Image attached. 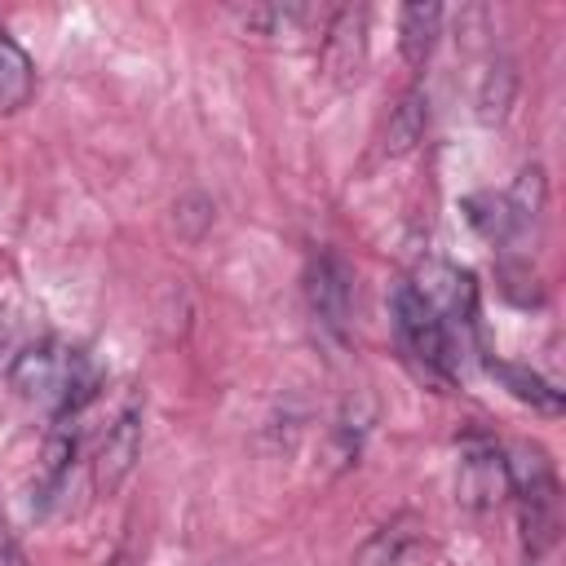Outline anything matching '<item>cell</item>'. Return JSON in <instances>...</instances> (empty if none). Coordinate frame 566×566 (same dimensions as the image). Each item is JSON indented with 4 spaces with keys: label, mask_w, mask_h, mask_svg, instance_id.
Masks as SVG:
<instances>
[{
    "label": "cell",
    "mask_w": 566,
    "mask_h": 566,
    "mask_svg": "<svg viewBox=\"0 0 566 566\" xmlns=\"http://www.w3.org/2000/svg\"><path fill=\"white\" fill-rule=\"evenodd\" d=\"M9 380H13V389L22 398H31V402H40V407H49L57 416L80 411L93 398V385H97V376H93L84 354L49 345V340L22 349L13 358V367H9Z\"/></svg>",
    "instance_id": "6da1fadb"
},
{
    "label": "cell",
    "mask_w": 566,
    "mask_h": 566,
    "mask_svg": "<svg viewBox=\"0 0 566 566\" xmlns=\"http://www.w3.org/2000/svg\"><path fill=\"white\" fill-rule=\"evenodd\" d=\"M394 327H398V340L407 345L411 358H420L429 371H442L451 376V327L438 318V310L411 287L402 283L394 292Z\"/></svg>",
    "instance_id": "7a4b0ae2"
},
{
    "label": "cell",
    "mask_w": 566,
    "mask_h": 566,
    "mask_svg": "<svg viewBox=\"0 0 566 566\" xmlns=\"http://www.w3.org/2000/svg\"><path fill=\"white\" fill-rule=\"evenodd\" d=\"M137 455H142V411L137 407H124L115 416V424L106 429L102 447H97V460H93V491L97 495H115L128 473L137 469Z\"/></svg>",
    "instance_id": "3957f363"
},
{
    "label": "cell",
    "mask_w": 566,
    "mask_h": 566,
    "mask_svg": "<svg viewBox=\"0 0 566 566\" xmlns=\"http://www.w3.org/2000/svg\"><path fill=\"white\" fill-rule=\"evenodd\" d=\"M349 292H354V279H349V265L336 256V252H318L305 270V296H310V310L314 318L327 327V332H345L349 323Z\"/></svg>",
    "instance_id": "277c9868"
},
{
    "label": "cell",
    "mask_w": 566,
    "mask_h": 566,
    "mask_svg": "<svg viewBox=\"0 0 566 566\" xmlns=\"http://www.w3.org/2000/svg\"><path fill=\"white\" fill-rule=\"evenodd\" d=\"M323 62L336 84H354L367 62V9H340L323 40Z\"/></svg>",
    "instance_id": "5b68a950"
},
{
    "label": "cell",
    "mask_w": 566,
    "mask_h": 566,
    "mask_svg": "<svg viewBox=\"0 0 566 566\" xmlns=\"http://www.w3.org/2000/svg\"><path fill=\"white\" fill-rule=\"evenodd\" d=\"M509 491V473H504V455L495 447H478L464 455L460 464V500L469 509H491L500 495Z\"/></svg>",
    "instance_id": "8992f818"
},
{
    "label": "cell",
    "mask_w": 566,
    "mask_h": 566,
    "mask_svg": "<svg viewBox=\"0 0 566 566\" xmlns=\"http://www.w3.org/2000/svg\"><path fill=\"white\" fill-rule=\"evenodd\" d=\"M416 539H420V517L398 513L363 539V548L354 553V566H402V557L416 548Z\"/></svg>",
    "instance_id": "52a82bcc"
},
{
    "label": "cell",
    "mask_w": 566,
    "mask_h": 566,
    "mask_svg": "<svg viewBox=\"0 0 566 566\" xmlns=\"http://www.w3.org/2000/svg\"><path fill=\"white\" fill-rule=\"evenodd\" d=\"M438 35H442V4H402V13H398V49H402V57L411 62V66H424V57L433 53V44H438Z\"/></svg>",
    "instance_id": "ba28073f"
},
{
    "label": "cell",
    "mask_w": 566,
    "mask_h": 566,
    "mask_svg": "<svg viewBox=\"0 0 566 566\" xmlns=\"http://www.w3.org/2000/svg\"><path fill=\"white\" fill-rule=\"evenodd\" d=\"M35 93V66L27 57V49L0 31V115H13L31 102Z\"/></svg>",
    "instance_id": "9c48e42d"
},
{
    "label": "cell",
    "mask_w": 566,
    "mask_h": 566,
    "mask_svg": "<svg viewBox=\"0 0 566 566\" xmlns=\"http://www.w3.org/2000/svg\"><path fill=\"white\" fill-rule=\"evenodd\" d=\"M513 93H517V71L509 57H491L478 75V93H473V106H478V119L482 124H500L513 106Z\"/></svg>",
    "instance_id": "30bf717a"
},
{
    "label": "cell",
    "mask_w": 566,
    "mask_h": 566,
    "mask_svg": "<svg viewBox=\"0 0 566 566\" xmlns=\"http://www.w3.org/2000/svg\"><path fill=\"white\" fill-rule=\"evenodd\" d=\"M424 124H429V97H424V88H407L402 102H398L394 115H389V128H385V155L398 159V155L416 150L420 137H424Z\"/></svg>",
    "instance_id": "8fae6325"
},
{
    "label": "cell",
    "mask_w": 566,
    "mask_h": 566,
    "mask_svg": "<svg viewBox=\"0 0 566 566\" xmlns=\"http://www.w3.org/2000/svg\"><path fill=\"white\" fill-rule=\"evenodd\" d=\"M491 376H500L504 380V389L517 398V402H526L531 411H539V416H562V389L557 385H548L539 371H531V367H517V363H491Z\"/></svg>",
    "instance_id": "7c38bea8"
},
{
    "label": "cell",
    "mask_w": 566,
    "mask_h": 566,
    "mask_svg": "<svg viewBox=\"0 0 566 566\" xmlns=\"http://www.w3.org/2000/svg\"><path fill=\"white\" fill-rule=\"evenodd\" d=\"M464 212L478 226V234L491 239V243H509L522 230L517 217H513V208L504 203V195H473V199H464Z\"/></svg>",
    "instance_id": "4fadbf2b"
},
{
    "label": "cell",
    "mask_w": 566,
    "mask_h": 566,
    "mask_svg": "<svg viewBox=\"0 0 566 566\" xmlns=\"http://www.w3.org/2000/svg\"><path fill=\"white\" fill-rule=\"evenodd\" d=\"M544 199H548V181H544V168L539 164H526L517 172V181L504 190V203L513 208V217H517L522 230L544 212Z\"/></svg>",
    "instance_id": "5bb4252c"
},
{
    "label": "cell",
    "mask_w": 566,
    "mask_h": 566,
    "mask_svg": "<svg viewBox=\"0 0 566 566\" xmlns=\"http://www.w3.org/2000/svg\"><path fill=\"white\" fill-rule=\"evenodd\" d=\"M208 226H212V199H208V195H186V199L177 203V230H181V239L195 243Z\"/></svg>",
    "instance_id": "9a60e30c"
},
{
    "label": "cell",
    "mask_w": 566,
    "mask_h": 566,
    "mask_svg": "<svg viewBox=\"0 0 566 566\" xmlns=\"http://www.w3.org/2000/svg\"><path fill=\"white\" fill-rule=\"evenodd\" d=\"M75 455V438L66 433V429H53L49 433V442H44V486L53 491L57 482H62V473H66V460Z\"/></svg>",
    "instance_id": "2e32d148"
},
{
    "label": "cell",
    "mask_w": 566,
    "mask_h": 566,
    "mask_svg": "<svg viewBox=\"0 0 566 566\" xmlns=\"http://www.w3.org/2000/svg\"><path fill=\"white\" fill-rule=\"evenodd\" d=\"M0 566H27V553L18 544V535L9 531V517L0 513Z\"/></svg>",
    "instance_id": "e0dca14e"
}]
</instances>
